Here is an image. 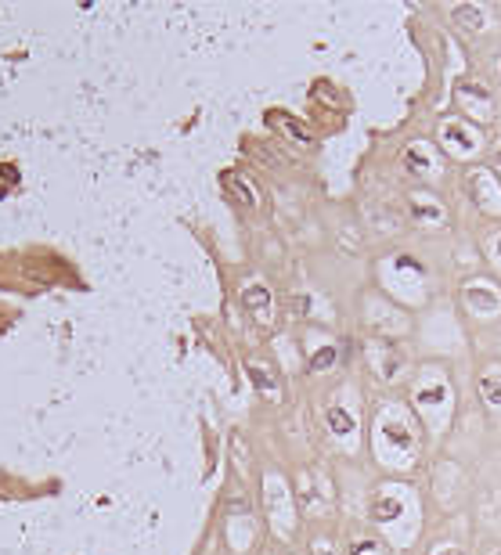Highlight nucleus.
Returning <instances> with one entry per match:
<instances>
[{
    "instance_id": "obj_1",
    "label": "nucleus",
    "mask_w": 501,
    "mask_h": 555,
    "mask_svg": "<svg viewBox=\"0 0 501 555\" xmlns=\"http://www.w3.org/2000/svg\"><path fill=\"white\" fill-rule=\"evenodd\" d=\"M454 18H462V22H473V25H480V11H469V7H458V11H454Z\"/></svg>"
}]
</instances>
